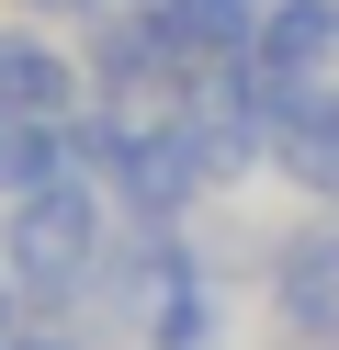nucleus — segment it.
I'll return each instance as SVG.
<instances>
[{
  "label": "nucleus",
  "mask_w": 339,
  "mask_h": 350,
  "mask_svg": "<svg viewBox=\"0 0 339 350\" xmlns=\"http://www.w3.org/2000/svg\"><path fill=\"white\" fill-rule=\"evenodd\" d=\"M0 260H12V282L34 305L79 294L90 271H102V181H79V170H57L45 192H23L12 226H0Z\"/></svg>",
  "instance_id": "obj_1"
},
{
  "label": "nucleus",
  "mask_w": 339,
  "mask_h": 350,
  "mask_svg": "<svg viewBox=\"0 0 339 350\" xmlns=\"http://www.w3.org/2000/svg\"><path fill=\"white\" fill-rule=\"evenodd\" d=\"M271 305L305 350H339V226H294L271 249Z\"/></svg>",
  "instance_id": "obj_2"
},
{
  "label": "nucleus",
  "mask_w": 339,
  "mask_h": 350,
  "mask_svg": "<svg viewBox=\"0 0 339 350\" xmlns=\"http://www.w3.org/2000/svg\"><path fill=\"white\" fill-rule=\"evenodd\" d=\"M260 12L271 0H158V46H170L181 79H215L260 46Z\"/></svg>",
  "instance_id": "obj_3"
},
{
  "label": "nucleus",
  "mask_w": 339,
  "mask_h": 350,
  "mask_svg": "<svg viewBox=\"0 0 339 350\" xmlns=\"http://www.w3.org/2000/svg\"><path fill=\"white\" fill-rule=\"evenodd\" d=\"M79 57L68 46H45V34H0V113H45V124H68L79 113Z\"/></svg>",
  "instance_id": "obj_4"
},
{
  "label": "nucleus",
  "mask_w": 339,
  "mask_h": 350,
  "mask_svg": "<svg viewBox=\"0 0 339 350\" xmlns=\"http://www.w3.org/2000/svg\"><path fill=\"white\" fill-rule=\"evenodd\" d=\"M271 170H283L294 192H316V204H339V79H328V91H305V102L283 113Z\"/></svg>",
  "instance_id": "obj_5"
},
{
  "label": "nucleus",
  "mask_w": 339,
  "mask_h": 350,
  "mask_svg": "<svg viewBox=\"0 0 339 350\" xmlns=\"http://www.w3.org/2000/svg\"><path fill=\"white\" fill-rule=\"evenodd\" d=\"M260 57L294 79H339V0H271L260 12Z\"/></svg>",
  "instance_id": "obj_6"
},
{
  "label": "nucleus",
  "mask_w": 339,
  "mask_h": 350,
  "mask_svg": "<svg viewBox=\"0 0 339 350\" xmlns=\"http://www.w3.org/2000/svg\"><path fill=\"white\" fill-rule=\"evenodd\" d=\"M57 170H68V124H45V113H0V204L45 192Z\"/></svg>",
  "instance_id": "obj_7"
},
{
  "label": "nucleus",
  "mask_w": 339,
  "mask_h": 350,
  "mask_svg": "<svg viewBox=\"0 0 339 350\" xmlns=\"http://www.w3.org/2000/svg\"><path fill=\"white\" fill-rule=\"evenodd\" d=\"M0 339H23V282L0 271Z\"/></svg>",
  "instance_id": "obj_8"
},
{
  "label": "nucleus",
  "mask_w": 339,
  "mask_h": 350,
  "mask_svg": "<svg viewBox=\"0 0 339 350\" xmlns=\"http://www.w3.org/2000/svg\"><path fill=\"white\" fill-rule=\"evenodd\" d=\"M23 12H34V23H57V12H68V23H90V0H23Z\"/></svg>",
  "instance_id": "obj_9"
},
{
  "label": "nucleus",
  "mask_w": 339,
  "mask_h": 350,
  "mask_svg": "<svg viewBox=\"0 0 339 350\" xmlns=\"http://www.w3.org/2000/svg\"><path fill=\"white\" fill-rule=\"evenodd\" d=\"M90 12H158V0H90Z\"/></svg>",
  "instance_id": "obj_10"
},
{
  "label": "nucleus",
  "mask_w": 339,
  "mask_h": 350,
  "mask_svg": "<svg viewBox=\"0 0 339 350\" xmlns=\"http://www.w3.org/2000/svg\"><path fill=\"white\" fill-rule=\"evenodd\" d=\"M0 350H68V339H0Z\"/></svg>",
  "instance_id": "obj_11"
}]
</instances>
